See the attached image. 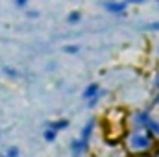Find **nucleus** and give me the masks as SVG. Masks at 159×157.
Returning <instances> with one entry per match:
<instances>
[{"mask_svg": "<svg viewBox=\"0 0 159 157\" xmlns=\"http://www.w3.org/2000/svg\"><path fill=\"white\" fill-rule=\"evenodd\" d=\"M19 155H20L19 148H17V146H11V148H7V150H6L0 157H19Z\"/></svg>", "mask_w": 159, "mask_h": 157, "instance_id": "7", "label": "nucleus"}, {"mask_svg": "<svg viewBox=\"0 0 159 157\" xmlns=\"http://www.w3.org/2000/svg\"><path fill=\"white\" fill-rule=\"evenodd\" d=\"M65 52H69V54H74V52H78V46H67V48H65Z\"/></svg>", "mask_w": 159, "mask_h": 157, "instance_id": "11", "label": "nucleus"}, {"mask_svg": "<svg viewBox=\"0 0 159 157\" xmlns=\"http://www.w3.org/2000/svg\"><path fill=\"white\" fill-rule=\"evenodd\" d=\"M128 144H129V150H133V152H146L154 144V135L148 129L141 128V129H137V131H133L129 135Z\"/></svg>", "mask_w": 159, "mask_h": 157, "instance_id": "1", "label": "nucleus"}, {"mask_svg": "<svg viewBox=\"0 0 159 157\" xmlns=\"http://www.w3.org/2000/svg\"><path fill=\"white\" fill-rule=\"evenodd\" d=\"M48 128H52L54 131H63L65 128H69V120H65V118H59V120H54V122H50L48 124Z\"/></svg>", "mask_w": 159, "mask_h": 157, "instance_id": "5", "label": "nucleus"}, {"mask_svg": "<svg viewBox=\"0 0 159 157\" xmlns=\"http://www.w3.org/2000/svg\"><path fill=\"white\" fill-rule=\"evenodd\" d=\"M98 96H100V85H98V83H89V85L85 87V91H83V98L89 102L91 107L96 105Z\"/></svg>", "mask_w": 159, "mask_h": 157, "instance_id": "3", "label": "nucleus"}, {"mask_svg": "<svg viewBox=\"0 0 159 157\" xmlns=\"http://www.w3.org/2000/svg\"><path fill=\"white\" fill-rule=\"evenodd\" d=\"M94 118H91L85 126H83V129H81V135H80L78 139H74L72 141V144H70V148H72V155H81L87 148H89V141H91V137H93V131H94Z\"/></svg>", "mask_w": 159, "mask_h": 157, "instance_id": "2", "label": "nucleus"}, {"mask_svg": "<svg viewBox=\"0 0 159 157\" xmlns=\"http://www.w3.org/2000/svg\"><path fill=\"white\" fill-rule=\"evenodd\" d=\"M4 72H7L9 76H17V70H13V69H9V67H6V69H4Z\"/></svg>", "mask_w": 159, "mask_h": 157, "instance_id": "12", "label": "nucleus"}, {"mask_svg": "<svg viewBox=\"0 0 159 157\" xmlns=\"http://www.w3.org/2000/svg\"><path fill=\"white\" fill-rule=\"evenodd\" d=\"M43 137H44V141H46V142H52V141H56L57 131H54L52 128H46V129H44V133H43Z\"/></svg>", "mask_w": 159, "mask_h": 157, "instance_id": "6", "label": "nucleus"}, {"mask_svg": "<svg viewBox=\"0 0 159 157\" xmlns=\"http://www.w3.org/2000/svg\"><path fill=\"white\" fill-rule=\"evenodd\" d=\"M157 157H159V154H157Z\"/></svg>", "mask_w": 159, "mask_h": 157, "instance_id": "14", "label": "nucleus"}, {"mask_svg": "<svg viewBox=\"0 0 159 157\" xmlns=\"http://www.w3.org/2000/svg\"><path fill=\"white\" fill-rule=\"evenodd\" d=\"M144 30H148V32H159V20H156V22H148V24L144 26Z\"/></svg>", "mask_w": 159, "mask_h": 157, "instance_id": "8", "label": "nucleus"}, {"mask_svg": "<svg viewBox=\"0 0 159 157\" xmlns=\"http://www.w3.org/2000/svg\"><path fill=\"white\" fill-rule=\"evenodd\" d=\"M104 9L111 15H124L126 9H128V4L126 2H120V0H107L104 4Z\"/></svg>", "mask_w": 159, "mask_h": 157, "instance_id": "4", "label": "nucleus"}, {"mask_svg": "<svg viewBox=\"0 0 159 157\" xmlns=\"http://www.w3.org/2000/svg\"><path fill=\"white\" fill-rule=\"evenodd\" d=\"M144 0H126V4H143Z\"/></svg>", "mask_w": 159, "mask_h": 157, "instance_id": "13", "label": "nucleus"}, {"mask_svg": "<svg viewBox=\"0 0 159 157\" xmlns=\"http://www.w3.org/2000/svg\"><path fill=\"white\" fill-rule=\"evenodd\" d=\"M157 2H159V0H157Z\"/></svg>", "mask_w": 159, "mask_h": 157, "instance_id": "15", "label": "nucleus"}, {"mask_svg": "<svg viewBox=\"0 0 159 157\" xmlns=\"http://www.w3.org/2000/svg\"><path fill=\"white\" fill-rule=\"evenodd\" d=\"M80 19H81L80 17V11H70L69 13V22H78Z\"/></svg>", "mask_w": 159, "mask_h": 157, "instance_id": "9", "label": "nucleus"}, {"mask_svg": "<svg viewBox=\"0 0 159 157\" xmlns=\"http://www.w3.org/2000/svg\"><path fill=\"white\" fill-rule=\"evenodd\" d=\"M28 2H30V0H15V6H17V7H26Z\"/></svg>", "mask_w": 159, "mask_h": 157, "instance_id": "10", "label": "nucleus"}]
</instances>
